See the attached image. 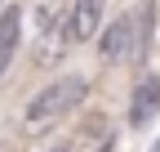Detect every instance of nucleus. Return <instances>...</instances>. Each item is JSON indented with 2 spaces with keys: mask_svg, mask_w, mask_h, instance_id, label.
Wrapping results in <instances>:
<instances>
[{
  "mask_svg": "<svg viewBox=\"0 0 160 152\" xmlns=\"http://www.w3.org/2000/svg\"><path fill=\"white\" fill-rule=\"evenodd\" d=\"M85 94H89V81H85V76H62V81L45 85L31 99V107H27V134L36 139V134H45V130L62 125L71 112L85 103Z\"/></svg>",
  "mask_w": 160,
  "mask_h": 152,
  "instance_id": "nucleus-1",
  "label": "nucleus"
},
{
  "mask_svg": "<svg viewBox=\"0 0 160 152\" xmlns=\"http://www.w3.org/2000/svg\"><path fill=\"white\" fill-rule=\"evenodd\" d=\"M102 5H107V0H71V14H67V31H62V41H67V45L89 41V36L98 31V23H102Z\"/></svg>",
  "mask_w": 160,
  "mask_h": 152,
  "instance_id": "nucleus-2",
  "label": "nucleus"
},
{
  "mask_svg": "<svg viewBox=\"0 0 160 152\" xmlns=\"http://www.w3.org/2000/svg\"><path fill=\"white\" fill-rule=\"evenodd\" d=\"M111 148H116V134H111L107 117H89V121L67 139V148H58V152H111Z\"/></svg>",
  "mask_w": 160,
  "mask_h": 152,
  "instance_id": "nucleus-3",
  "label": "nucleus"
},
{
  "mask_svg": "<svg viewBox=\"0 0 160 152\" xmlns=\"http://www.w3.org/2000/svg\"><path fill=\"white\" fill-rule=\"evenodd\" d=\"M133 14H120L116 23L107 27V36H102V58L107 63H116V58H133Z\"/></svg>",
  "mask_w": 160,
  "mask_h": 152,
  "instance_id": "nucleus-4",
  "label": "nucleus"
},
{
  "mask_svg": "<svg viewBox=\"0 0 160 152\" xmlns=\"http://www.w3.org/2000/svg\"><path fill=\"white\" fill-rule=\"evenodd\" d=\"M156 107H160V81H156V76H142V81H138V90H133L129 121H133V125H147V121L156 117Z\"/></svg>",
  "mask_w": 160,
  "mask_h": 152,
  "instance_id": "nucleus-5",
  "label": "nucleus"
},
{
  "mask_svg": "<svg viewBox=\"0 0 160 152\" xmlns=\"http://www.w3.org/2000/svg\"><path fill=\"white\" fill-rule=\"evenodd\" d=\"M18 31H22V14H18L13 5L0 14V76H5L9 58H13V45H18Z\"/></svg>",
  "mask_w": 160,
  "mask_h": 152,
  "instance_id": "nucleus-6",
  "label": "nucleus"
},
{
  "mask_svg": "<svg viewBox=\"0 0 160 152\" xmlns=\"http://www.w3.org/2000/svg\"><path fill=\"white\" fill-rule=\"evenodd\" d=\"M0 152H5V148H0Z\"/></svg>",
  "mask_w": 160,
  "mask_h": 152,
  "instance_id": "nucleus-7",
  "label": "nucleus"
},
{
  "mask_svg": "<svg viewBox=\"0 0 160 152\" xmlns=\"http://www.w3.org/2000/svg\"><path fill=\"white\" fill-rule=\"evenodd\" d=\"M0 14H5V9H0Z\"/></svg>",
  "mask_w": 160,
  "mask_h": 152,
  "instance_id": "nucleus-8",
  "label": "nucleus"
}]
</instances>
